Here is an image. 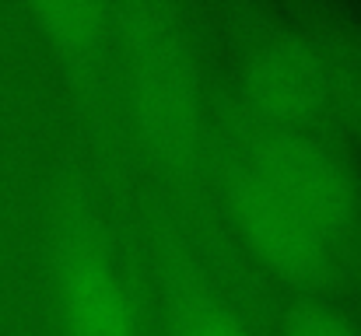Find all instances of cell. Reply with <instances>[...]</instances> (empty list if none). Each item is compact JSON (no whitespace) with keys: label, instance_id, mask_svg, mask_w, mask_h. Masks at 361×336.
Instances as JSON below:
<instances>
[{"label":"cell","instance_id":"obj_1","mask_svg":"<svg viewBox=\"0 0 361 336\" xmlns=\"http://www.w3.org/2000/svg\"><path fill=\"white\" fill-rule=\"evenodd\" d=\"M126 32L140 123L169 161H190L197 147V88L186 49L161 7H137Z\"/></svg>","mask_w":361,"mask_h":336},{"label":"cell","instance_id":"obj_2","mask_svg":"<svg viewBox=\"0 0 361 336\" xmlns=\"http://www.w3.org/2000/svg\"><path fill=\"white\" fill-rule=\"evenodd\" d=\"M249 168L281 200H288L326 242L348 235L358 224V182L344 158L326 144L298 130H274L259 137Z\"/></svg>","mask_w":361,"mask_h":336},{"label":"cell","instance_id":"obj_3","mask_svg":"<svg viewBox=\"0 0 361 336\" xmlns=\"http://www.w3.org/2000/svg\"><path fill=\"white\" fill-rule=\"evenodd\" d=\"M60 305L67 336H140L133 298L99 235L81 214L63 224L60 238Z\"/></svg>","mask_w":361,"mask_h":336},{"label":"cell","instance_id":"obj_4","mask_svg":"<svg viewBox=\"0 0 361 336\" xmlns=\"http://www.w3.org/2000/svg\"><path fill=\"white\" fill-rule=\"evenodd\" d=\"M232 211L252 252L288 280H316L326 273L330 242L305 221L288 200H281L252 168L232 179Z\"/></svg>","mask_w":361,"mask_h":336},{"label":"cell","instance_id":"obj_5","mask_svg":"<svg viewBox=\"0 0 361 336\" xmlns=\"http://www.w3.org/2000/svg\"><path fill=\"white\" fill-rule=\"evenodd\" d=\"M242 88L249 106L281 130H295L330 106L323 60L309 39L295 35L267 39L245 60Z\"/></svg>","mask_w":361,"mask_h":336},{"label":"cell","instance_id":"obj_6","mask_svg":"<svg viewBox=\"0 0 361 336\" xmlns=\"http://www.w3.org/2000/svg\"><path fill=\"white\" fill-rule=\"evenodd\" d=\"M323 60L330 99L341 102V109L361 126V32L351 25H330L323 21L316 28V39H309Z\"/></svg>","mask_w":361,"mask_h":336},{"label":"cell","instance_id":"obj_7","mask_svg":"<svg viewBox=\"0 0 361 336\" xmlns=\"http://www.w3.org/2000/svg\"><path fill=\"white\" fill-rule=\"evenodd\" d=\"M172 336H249V330L218 298L183 284L172 309Z\"/></svg>","mask_w":361,"mask_h":336},{"label":"cell","instance_id":"obj_8","mask_svg":"<svg viewBox=\"0 0 361 336\" xmlns=\"http://www.w3.org/2000/svg\"><path fill=\"white\" fill-rule=\"evenodd\" d=\"M281 336H361L355 323H348L330 305H295L284 319Z\"/></svg>","mask_w":361,"mask_h":336}]
</instances>
